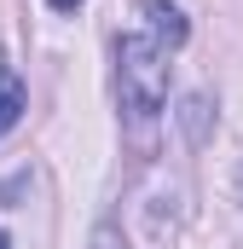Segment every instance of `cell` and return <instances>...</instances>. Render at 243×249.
I'll return each mask as SVG.
<instances>
[{"label":"cell","mask_w":243,"mask_h":249,"mask_svg":"<svg viewBox=\"0 0 243 249\" xmlns=\"http://www.w3.org/2000/svg\"><path fill=\"white\" fill-rule=\"evenodd\" d=\"M0 249H12V238H6V232H0Z\"/></svg>","instance_id":"7"},{"label":"cell","mask_w":243,"mask_h":249,"mask_svg":"<svg viewBox=\"0 0 243 249\" xmlns=\"http://www.w3.org/2000/svg\"><path fill=\"white\" fill-rule=\"evenodd\" d=\"M168 53L151 35H122L116 41V87H122V110L133 133H151L156 110L168 105Z\"/></svg>","instance_id":"1"},{"label":"cell","mask_w":243,"mask_h":249,"mask_svg":"<svg viewBox=\"0 0 243 249\" xmlns=\"http://www.w3.org/2000/svg\"><path fill=\"white\" fill-rule=\"evenodd\" d=\"M23 110H29L23 81H17V75H0V133H12V127L23 122Z\"/></svg>","instance_id":"3"},{"label":"cell","mask_w":243,"mask_h":249,"mask_svg":"<svg viewBox=\"0 0 243 249\" xmlns=\"http://www.w3.org/2000/svg\"><path fill=\"white\" fill-rule=\"evenodd\" d=\"M87 249H127V238H122L116 226H99V232H93V244Z\"/></svg>","instance_id":"5"},{"label":"cell","mask_w":243,"mask_h":249,"mask_svg":"<svg viewBox=\"0 0 243 249\" xmlns=\"http://www.w3.org/2000/svg\"><path fill=\"white\" fill-rule=\"evenodd\" d=\"M203 122H208V99H185V133H191V145H203Z\"/></svg>","instance_id":"4"},{"label":"cell","mask_w":243,"mask_h":249,"mask_svg":"<svg viewBox=\"0 0 243 249\" xmlns=\"http://www.w3.org/2000/svg\"><path fill=\"white\" fill-rule=\"evenodd\" d=\"M75 6H81V0H52V12H75Z\"/></svg>","instance_id":"6"},{"label":"cell","mask_w":243,"mask_h":249,"mask_svg":"<svg viewBox=\"0 0 243 249\" xmlns=\"http://www.w3.org/2000/svg\"><path fill=\"white\" fill-rule=\"evenodd\" d=\"M145 18H151V41H156L162 53H174V47H185L191 23L180 18V6H168V0H145Z\"/></svg>","instance_id":"2"}]
</instances>
